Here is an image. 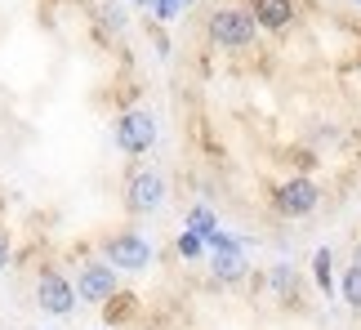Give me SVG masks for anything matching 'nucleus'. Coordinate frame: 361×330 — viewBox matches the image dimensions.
I'll return each mask as SVG.
<instances>
[{
	"label": "nucleus",
	"mask_w": 361,
	"mask_h": 330,
	"mask_svg": "<svg viewBox=\"0 0 361 330\" xmlns=\"http://www.w3.org/2000/svg\"><path fill=\"white\" fill-rule=\"evenodd\" d=\"M130 5H134V9H147V13H152V5H157V0H130Z\"/></svg>",
	"instance_id": "aec40b11"
},
{
	"label": "nucleus",
	"mask_w": 361,
	"mask_h": 330,
	"mask_svg": "<svg viewBox=\"0 0 361 330\" xmlns=\"http://www.w3.org/2000/svg\"><path fill=\"white\" fill-rule=\"evenodd\" d=\"M72 286H76V295L85 299L90 308H103L107 299H112V295L121 291V272H116L112 264H107V259H85V264L76 268Z\"/></svg>",
	"instance_id": "0eeeda50"
},
{
	"label": "nucleus",
	"mask_w": 361,
	"mask_h": 330,
	"mask_svg": "<svg viewBox=\"0 0 361 330\" xmlns=\"http://www.w3.org/2000/svg\"><path fill=\"white\" fill-rule=\"evenodd\" d=\"M317 205H322V188L308 174H295L272 188V210L281 219H308V214H317Z\"/></svg>",
	"instance_id": "423d86ee"
},
{
	"label": "nucleus",
	"mask_w": 361,
	"mask_h": 330,
	"mask_svg": "<svg viewBox=\"0 0 361 330\" xmlns=\"http://www.w3.org/2000/svg\"><path fill=\"white\" fill-rule=\"evenodd\" d=\"M339 295L353 312H361V264H348L339 272Z\"/></svg>",
	"instance_id": "ddd939ff"
},
{
	"label": "nucleus",
	"mask_w": 361,
	"mask_h": 330,
	"mask_svg": "<svg viewBox=\"0 0 361 330\" xmlns=\"http://www.w3.org/2000/svg\"><path fill=\"white\" fill-rule=\"evenodd\" d=\"M152 45H157V54L165 59V54H170V36H165L161 27H152Z\"/></svg>",
	"instance_id": "6ab92c4d"
},
{
	"label": "nucleus",
	"mask_w": 361,
	"mask_h": 330,
	"mask_svg": "<svg viewBox=\"0 0 361 330\" xmlns=\"http://www.w3.org/2000/svg\"><path fill=\"white\" fill-rule=\"evenodd\" d=\"M268 291L276 299H286V304H295V299H299V272H295V264H272L268 268Z\"/></svg>",
	"instance_id": "9d476101"
},
{
	"label": "nucleus",
	"mask_w": 361,
	"mask_h": 330,
	"mask_svg": "<svg viewBox=\"0 0 361 330\" xmlns=\"http://www.w3.org/2000/svg\"><path fill=\"white\" fill-rule=\"evenodd\" d=\"M134 308H138V299L116 291V295L103 304V322H107V326H121V322H130V317H134Z\"/></svg>",
	"instance_id": "4468645a"
},
{
	"label": "nucleus",
	"mask_w": 361,
	"mask_h": 330,
	"mask_svg": "<svg viewBox=\"0 0 361 330\" xmlns=\"http://www.w3.org/2000/svg\"><path fill=\"white\" fill-rule=\"evenodd\" d=\"M210 272H214V281H224V286H241L245 281V250H228V255H210Z\"/></svg>",
	"instance_id": "1a4fd4ad"
},
{
	"label": "nucleus",
	"mask_w": 361,
	"mask_h": 330,
	"mask_svg": "<svg viewBox=\"0 0 361 330\" xmlns=\"http://www.w3.org/2000/svg\"><path fill=\"white\" fill-rule=\"evenodd\" d=\"M178 13H183L178 0H157V5H152V18H157V23H174Z\"/></svg>",
	"instance_id": "f3484780"
},
{
	"label": "nucleus",
	"mask_w": 361,
	"mask_h": 330,
	"mask_svg": "<svg viewBox=\"0 0 361 330\" xmlns=\"http://www.w3.org/2000/svg\"><path fill=\"white\" fill-rule=\"evenodd\" d=\"M357 5H361V0H357Z\"/></svg>",
	"instance_id": "b1692460"
},
{
	"label": "nucleus",
	"mask_w": 361,
	"mask_h": 330,
	"mask_svg": "<svg viewBox=\"0 0 361 330\" xmlns=\"http://www.w3.org/2000/svg\"><path fill=\"white\" fill-rule=\"evenodd\" d=\"M174 250H178V259H188V264H197V259H205L210 250H205V237H197L192 228H183L174 237Z\"/></svg>",
	"instance_id": "2eb2a0df"
},
{
	"label": "nucleus",
	"mask_w": 361,
	"mask_h": 330,
	"mask_svg": "<svg viewBox=\"0 0 361 330\" xmlns=\"http://www.w3.org/2000/svg\"><path fill=\"white\" fill-rule=\"evenodd\" d=\"M183 228H192L197 237H210V232L219 228V219H214V210H210V205H192V210H188V219H183Z\"/></svg>",
	"instance_id": "dca6fc26"
},
{
	"label": "nucleus",
	"mask_w": 361,
	"mask_h": 330,
	"mask_svg": "<svg viewBox=\"0 0 361 330\" xmlns=\"http://www.w3.org/2000/svg\"><path fill=\"white\" fill-rule=\"evenodd\" d=\"M353 264H361V241H357V259H353Z\"/></svg>",
	"instance_id": "4be33fe9"
},
{
	"label": "nucleus",
	"mask_w": 361,
	"mask_h": 330,
	"mask_svg": "<svg viewBox=\"0 0 361 330\" xmlns=\"http://www.w3.org/2000/svg\"><path fill=\"white\" fill-rule=\"evenodd\" d=\"M94 23H99V36H103V40H112V36L125 32V13H121L116 0H103V5L94 9Z\"/></svg>",
	"instance_id": "f8f14e48"
},
{
	"label": "nucleus",
	"mask_w": 361,
	"mask_h": 330,
	"mask_svg": "<svg viewBox=\"0 0 361 330\" xmlns=\"http://www.w3.org/2000/svg\"><path fill=\"white\" fill-rule=\"evenodd\" d=\"M312 281L322 295H335V255H330V245H322L312 255Z\"/></svg>",
	"instance_id": "9b49d317"
},
{
	"label": "nucleus",
	"mask_w": 361,
	"mask_h": 330,
	"mask_svg": "<svg viewBox=\"0 0 361 330\" xmlns=\"http://www.w3.org/2000/svg\"><path fill=\"white\" fill-rule=\"evenodd\" d=\"M54 5H85V0H54Z\"/></svg>",
	"instance_id": "412c9836"
},
{
	"label": "nucleus",
	"mask_w": 361,
	"mask_h": 330,
	"mask_svg": "<svg viewBox=\"0 0 361 330\" xmlns=\"http://www.w3.org/2000/svg\"><path fill=\"white\" fill-rule=\"evenodd\" d=\"M245 5H250V13H255L259 32H268V36H286L290 27L299 23L295 0H245Z\"/></svg>",
	"instance_id": "6e6552de"
},
{
	"label": "nucleus",
	"mask_w": 361,
	"mask_h": 330,
	"mask_svg": "<svg viewBox=\"0 0 361 330\" xmlns=\"http://www.w3.org/2000/svg\"><path fill=\"white\" fill-rule=\"evenodd\" d=\"M103 259L121 272V277H134V272H147L152 268L157 250H152V241L138 228H112L103 237Z\"/></svg>",
	"instance_id": "20e7f679"
},
{
	"label": "nucleus",
	"mask_w": 361,
	"mask_h": 330,
	"mask_svg": "<svg viewBox=\"0 0 361 330\" xmlns=\"http://www.w3.org/2000/svg\"><path fill=\"white\" fill-rule=\"evenodd\" d=\"M32 295H36V308L49 312V317H72L76 304H80L76 286H72V277H67L63 268H40Z\"/></svg>",
	"instance_id": "39448f33"
},
{
	"label": "nucleus",
	"mask_w": 361,
	"mask_h": 330,
	"mask_svg": "<svg viewBox=\"0 0 361 330\" xmlns=\"http://www.w3.org/2000/svg\"><path fill=\"white\" fill-rule=\"evenodd\" d=\"M103 330H112V326H103Z\"/></svg>",
	"instance_id": "5701e85b"
},
{
	"label": "nucleus",
	"mask_w": 361,
	"mask_h": 330,
	"mask_svg": "<svg viewBox=\"0 0 361 330\" xmlns=\"http://www.w3.org/2000/svg\"><path fill=\"white\" fill-rule=\"evenodd\" d=\"M165 197H170V183H165V174L157 165H134L130 174H125V214L130 219H152L165 210Z\"/></svg>",
	"instance_id": "f03ea898"
},
{
	"label": "nucleus",
	"mask_w": 361,
	"mask_h": 330,
	"mask_svg": "<svg viewBox=\"0 0 361 330\" xmlns=\"http://www.w3.org/2000/svg\"><path fill=\"white\" fill-rule=\"evenodd\" d=\"M205 36H210L214 49L241 54L259 40V23H255V13H250L245 0H219V5L205 13Z\"/></svg>",
	"instance_id": "f257e3e1"
},
{
	"label": "nucleus",
	"mask_w": 361,
	"mask_h": 330,
	"mask_svg": "<svg viewBox=\"0 0 361 330\" xmlns=\"http://www.w3.org/2000/svg\"><path fill=\"white\" fill-rule=\"evenodd\" d=\"M13 264V245H9V237H5V232H0V272H5Z\"/></svg>",
	"instance_id": "a211bd4d"
},
{
	"label": "nucleus",
	"mask_w": 361,
	"mask_h": 330,
	"mask_svg": "<svg viewBox=\"0 0 361 330\" xmlns=\"http://www.w3.org/2000/svg\"><path fill=\"white\" fill-rule=\"evenodd\" d=\"M157 139H161V126H157V116H152L147 107H125V112H116L112 143H116L121 157H130V161L147 157L152 147H157Z\"/></svg>",
	"instance_id": "7ed1b4c3"
}]
</instances>
